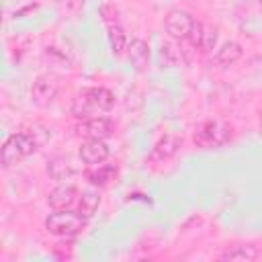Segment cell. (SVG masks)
Instances as JSON below:
<instances>
[{"mask_svg":"<svg viewBox=\"0 0 262 262\" xmlns=\"http://www.w3.org/2000/svg\"><path fill=\"white\" fill-rule=\"evenodd\" d=\"M106 31H108V43H111V51L115 55H123L127 51V45H129V39L121 27V23H113V25H106Z\"/></svg>","mask_w":262,"mask_h":262,"instance_id":"obj_17","label":"cell"},{"mask_svg":"<svg viewBox=\"0 0 262 262\" xmlns=\"http://www.w3.org/2000/svg\"><path fill=\"white\" fill-rule=\"evenodd\" d=\"M182 147V139L178 135H164L156 141V145L151 147L149 156H147V162L149 164H166L168 160H172L178 149Z\"/></svg>","mask_w":262,"mask_h":262,"instance_id":"obj_8","label":"cell"},{"mask_svg":"<svg viewBox=\"0 0 262 262\" xmlns=\"http://www.w3.org/2000/svg\"><path fill=\"white\" fill-rule=\"evenodd\" d=\"M178 57H180V53L174 49V45H172L170 41L162 43V49H160V59H162V66L170 68V66H174V63L178 61Z\"/></svg>","mask_w":262,"mask_h":262,"instance_id":"obj_19","label":"cell"},{"mask_svg":"<svg viewBox=\"0 0 262 262\" xmlns=\"http://www.w3.org/2000/svg\"><path fill=\"white\" fill-rule=\"evenodd\" d=\"M86 225V219L72 211V209H63V211H55L51 213L47 219H45V229L55 235V237H61V239H72L76 237Z\"/></svg>","mask_w":262,"mask_h":262,"instance_id":"obj_3","label":"cell"},{"mask_svg":"<svg viewBox=\"0 0 262 262\" xmlns=\"http://www.w3.org/2000/svg\"><path fill=\"white\" fill-rule=\"evenodd\" d=\"M113 104H115V96L108 88L92 86V88H84L76 94V98L72 102V115L78 121L102 117L113 108Z\"/></svg>","mask_w":262,"mask_h":262,"instance_id":"obj_1","label":"cell"},{"mask_svg":"<svg viewBox=\"0 0 262 262\" xmlns=\"http://www.w3.org/2000/svg\"><path fill=\"white\" fill-rule=\"evenodd\" d=\"M84 178L88 180V184L100 188V186L111 184V182L117 178V168H115L113 164H106V162L96 164V166H88V168L84 170Z\"/></svg>","mask_w":262,"mask_h":262,"instance_id":"obj_12","label":"cell"},{"mask_svg":"<svg viewBox=\"0 0 262 262\" xmlns=\"http://www.w3.org/2000/svg\"><path fill=\"white\" fill-rule=\"evenodd\" d=\"M53 254L57 256V258H72V246L70 244H57V246H53Z\"/></svg>","mask_w":262,"mask_h":262,"instance_id":"obj_20","label":"cell"},{"mask_svg":"<svg viewBox=\"0 0 262 262\" xmlns=\"http://www.w3.org/2000/svg\"><path fill=\"white\" fill-rule=\"evenodd\" d=\"M260 256V250L254 244H237L227 248L223 254H219V260H229V262H252Z\"/></svg>","mask_w":262,"mask_h":262,"instance_id":"obj_14","label":"cell"},{"mask_svg":"<svg viewBox=\"0 0 262 262\" xmlns=\"http://www.w3.org/2000/svg\"><path fill=\"white\" fill-rule=\"evenodd\" d=\"M239 57H242V45L235 43V41H227V43H223V45L215 51L213 61H215L219 68H227V66H233Z\"/></svg>","mask_w":262,"mask_h":262,"instance_id":"obj_15","label":"cell"},{"mask_svg":"<svg viewBox=\"0 0 262 262\" xmlns=\"http://www.w3.org/2000/svg\"><path fill=\"white\" fill-rule=\"evenodd\" d=\"M98 205H100V194H98L96 190H84V192L78 196V203H76L74 211L80 213V215L88 221V219L96 213Z\"/></svg>","mask_w":262,"mask_h":262,"instance_id":"obj_16","label":"cell"},{"mask_svg":"<svg viewBox=\"0 0 262 262\" xmlns=\"http://www.w3.org/2000/svg\"><path fill=\"white\" fill-rule=\"evenodd\" d=\"M35 149H37V139L31 133L27 131L12 133L2 145V166L10 168L20 160H25L27 156H31Z\"/></svg>","mask_w":262,"mask_h":262,"instance_id":"obj_4","label":"cell"},{"mask_svg":"<svg viewBox=\"0 0 262 262\" xmlns=\"http://www.w3.org/2000/svg\"><path fill=\"white\" fill-rule=\"evenodd\" d=\"M47 174L55 182H70L78 174V168L68 156H53L47 160Z\"/></svg>","mask_w":262,"mask_h":262,"instance_id":"obj_11","label":"cell"},{"mask_svg":"<svg viewBox=\"0 0 262 262\" xmlns=\"http://www.w3.org/2000/svg\"><path fill=\"white\" fill-rule=\"evenodd\" d=\"M260 123H262V111H260Z\"/></svg>","mask_w":262,"mask_h":262,"instance_id":"obj_22","label":"cell"},{"mask_svg":"<svg viewBox=\"0 0 262 262\" xmlns=\"http://www.w3.org/2000/svg\"><path fill=\"white\" fill-rule=\"evenodd\" d=\"M115 131V125L108 117H92V119H82L76 125V133L84 139H108Z\"/></svg>","mask_w":262,"mask_h":262,"instance_id":"obj_6","label":"cell"},{"mask_svg":"<svg viewBox=\"0 0 262 262\" xmlns=\"http://www.w3.org/2000/svg\"><path fill=\"white\" fill-rule=\"evenodd\" d=\"M231 139V127L221 119H207L203 121L192 135V141L201 149H217Z\"/></svg>","mask_w":262,"mask_h":262,"instance_id":"obj_2","label":"cell"},{"mask_svg":"<svg viewBox=\"0 0 262 262\" xmlns=\"http://www.w3.org/2000/svg\"><path fill=\"white\" fill-rule=\"evenodd\" d=\"M80 192L76 190L74 184L70 182H59L49 194H47V203L55 209V211H63V209H74L78 203Z\"/></svg>","mask_w":262,"mask_h":262,"instance_id":"obj_9","label":"cell"},{"mask_svg":"<svg viewBox=\"0 0 262 262\" xmlns=\"http://www.w3.org/2000/svg\"><path fill=\"white\" fill-rule=\"evenodd\" d=\"M125 55H127L129 63L133 66V70L143 72L149 63V45L143 39H131L129 45H127Z\"/></svg>","mask_w":262,"mask_h":262,"instance_id":"obj_13","label":"cell"},{"mask_svg":"<svg viewBox=\"0 0 262 262\" xmlns=\"http://www.w3.org/2000/svg\"><path fill=\"white\" fill-rule=\"evenodd\" d=\"M80 160L86 166H96L108 160V145L104 139H86L80 145Z\"/></svg>","mask_w":262,"mask_h":262,"instance_id":"obj_10","label":"cell"},{"mask_svg":"<svg viewBox=\"0 0 262 262\" xmlns=\"http://www.w3.org/2000/svg\"><path fill=\"white\" fill-rule=\"evenodd\" d=\"M194 23H196V20H194V16H192L190 12L180 10V8H172V10L166 14L164 29H166V33H168L174 41H188Z\"/></svg>","mask_w":262,"mask_h":262,"instance_id":"obj_5","label":"cell"},{"mask_svg":"<svg viewBox=\"0 0 262 262\" xmlns=\"http://www.w3.org/2000/svg\"><path fill=\"white\" fill-rule=\"evenodd\" d=\"M59 92V84L53 76H39L31 86V98L37 106H49Z\"/></svg>","mask_w":262,"mask_h":262,"instance_id":"obj_7","label":"cell"},{"mask_svg":"<svg viewBox=\"0 0 262 262\" xmlns=\"http://www.w3.org/2000/svg\"><path fill=\"white\" fill-rule=\"evenodd\" d=\"M217 39H219V33H217V29H215L213 25H203L196 49H199L201 53H211V51L217 47Z\"/></svg>","mask_w":262,"mask_h":262,"instance_id":"obj_18","label":"cell"},{"mask_svg":"<svg viewBox=\"0 0 262 262\" xmlns=\"http://www.w3.org/2000/svg\"><path fill=\"white\" fill-rule=\"evenodd\" d=\"M84 2H86V0H68L66 4H68V10H70V12L78 14V12L84 8Z\"/></svg>","mask_w":262,"mask_h":262,"instance_id":"obj_21","label":"cell"}]
</instances>
